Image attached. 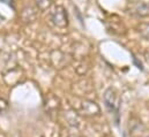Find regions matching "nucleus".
<instances>
[{
  "label": "nucleus",
  "mask_w": 149,
  "mask_h": 137,
  "mask_svg": "<svg viewBox=\"0 0 149 137\" xmlns=\"http://www.w3.org/2000/svg\"><path fill=\"white\" fill-rule=\"evenodd\" d=\"M103 102H104L107 109L111 114H113V115H118L119 114L121 100H120V97H119L118 92L114 89L109 88V89L105 90V92L103 95Z\"/></svg>",
  "instance_id": "obj_1"
},
{
  "label": "nucleus",
  "mask_w": 149,
  "mask_h": 137,
  "mask_svg": "<svg viewBox=\"0 0 149 137\" xmlns=\"http://www.w3.org/2000/svg\"><path fill=\"white\" fill-rule=\"evenodd\" d=\"M50 19L52 23L59 28H65L68 26V15L63 6H54L51 9Z\"/></svg>",
  "instance_id": "obj_2"
},
{
  "label": "nucleus",
  "mask_w": 149,
  "mask_h": 137,
  "mask_svg": "<svg viewBox=\"0 0 149 137\" xmlns=\"http://www.w3.org/2000/svg\"><path fill=\"white\" fill-rule=\"evenodd\" d=\"M128 135L130 137H149V130L140 120L132 119L128 123Z\"/></svg>",
  "instance_id": "obj_3"
},
{
  "label": "nucleus",
  "mask_w": 149,
  "mask_h": 137,
  "mask_svg": "<svg viewBox=\"0 0 149 137\" xmlns=\"http://www.w3.org/2000/svg\"><path fill=\"white\" fill-rule=\"evenodd\" d=\"M80 112L84 116H96L101 114V108L93 100H83L81 104Z\"/></svg>",
  "instance_id": "obj_4"
},
{
  "label": "nucleus",
  "mask_w": 149,
  "mask_h": 137,
  "mask_svg": "<svg viewBox=\"0 0 149 137\" xmlns=\"http://www.w3.org/2000/svg\"><path fill=\"white\" fill-rule=\"evenodd\" d=\"M133 14L138 17H147L149 16V0H143L138 2L133 8Z\"/></svg>",
  "instance_id": "obj_5"
},
{
  "label": "nucleus",
  "mask_w": 149,
  "mask_h": 137,
  "mask_svg": "<svg viewBox=\"0 0 149 137\" xmlns=\"http://www.w3.org/2000/svg\"><path fill=\"white\" fill-rule=\"evenodd\" d=\"M36 5H37L38 9L45 10V9H47V8L51 7L52 0H36Z\"/></svg>",
  "instance_id": "obj_6"
},
{
  "label": "nucleus",
  "mask_w": 149,
  "mask_h": 137,
  "mask_svg": "<svg viewBox=\"0 0 149 137\" xmlns=\"http://www.w3.org/2000/svg\"><path fill=\"white\" fill-rule=\"evenodd\" d=\"M139 33H140V35H141L145 39L149 40V23H143V24H141V26L139 27Z\"/></svg>",
  "instance_id": "obj_7"
},
{
  "label": "nucleus",
  "mask_w": 149,
  "mask_h": 137,
  "mask_svg": "<svg viewBox=\"0 0 149 137\" xmlns=\"http://www.w3.org/2000/svg\"><path fill=\"white\" fill-rule=\"evenodd\" d=\"M2 2H6V3H8V5H12L13 6V2H14V0H1Z\"/></svg>",
  "instance_id": "obj_8"
}]
</instances>
